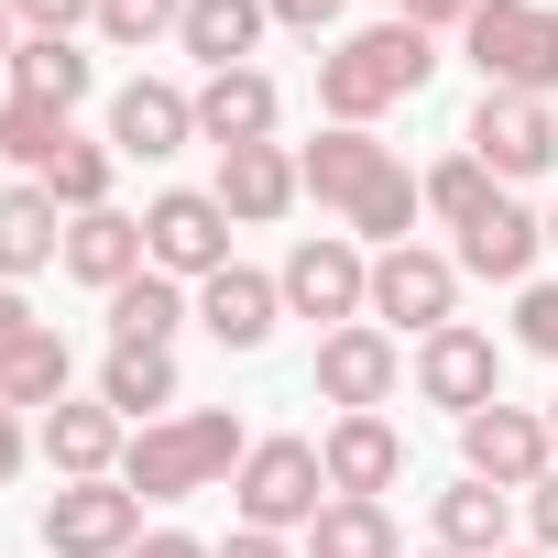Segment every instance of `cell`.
<instances>
[{"label": "cell", "mask_w": 558, "mask_h": 558, "mask_svg": "<svg viewBox=\"0 0 558 558\" xmlns=\"http://www.w3.org/2000/svg\"><path fill=\"white\" fill-rule=\"evenodd\" d=\"M241 460H252L241 416H230V405H197V416H154V427L121 449V482H132L143 504H186V493L230 482Z\"/></svg>", "instance_id": "obj_2"}, {"label": "cell", "mask_w": 558, "mask_h": 558, "mask_svg": "<svg viewBox=\"0 0 558 558\" xmlns=\"http://www.w3.org/2000/svg\"><path fill=\"white\" fill-rule=\"evenodd\" d=\"M307 558H405V536H395L384 504H340L329 493V514L307 525Z\"/></svg>", "instance_id": "obj_28"}, {"label": "cell", "mask_w": 558, "mask_h": 558, "mask_svg": "<svg viewBox=\"0 0 558 558\" xmlns=\"http://www.w3.org/2000/svg\"><path fill=\"white\" fill-rule=\"evenodd\" d=\"M45 558H132L143 547V493L110 471V482H56L45 493Z\"/></svg>", "instance_id": "obj_6"}, {"label": "cell", "mask_w": 558, "mask_h": 558, "mask_svg": "<svg viewBox=\"0 0 558 558\" xmlns=\"http://www.w3.org/2000/svg\"><path fill=\"white\" fill-rule=\"evenodd\" d=\"M274 34V0H186V23H175V45L219 77V66H252V45Z\"/></svg>", "instance_id": "obj_23"}, {"label": "cell", "mask_w": 558, "mask_h": 558, "mask_svg": "<svg viewBox=\"0 0 558 558\" xmlns=\"http://www.w3.org/2000/svg\"><path fill=\"white\" fill-rule=\"evenodd\" d=\"M493 197H504V186H493V165H482V154H449V165H427V208H438L449 230H471Z\"/></svg>", "instance_id": "obj_32"}, {"label": "cell", "mask_w": 558, "mask_h": 558, "mask_svg": "<svg viewBox=\"0 0 558 558\" xmlns=\"http://www.w3.org/2000/svg\"><path fill=\"white\" fill-rule=\"evenodd\" d=\"M45 263H66V208L23 175V186H0V286H23Z\"/></svg>", "instance_id": "obj_22"}, {"label": "cell", "mask_w": 558, "mask_h": 558, "mask_svg": "<svg viewBox=\"0 0 558 558\" xmlns=\"http://www.w3.org/2000/svg\"><path fill=\"white\" fill-rule=\"evenodd\" d=\"M110 175H121V154H110V143H88V132H77V143H66V154H56V165H45V175H34V186H45V197H56V208H66V219H88V208H110Z\"/></svg>", "instance_id": "obj_29"}, {"label": "cell", "mask_w": 558, "mask_h": 558, "mask_svg": "<svg viewBox=\"0 0 558 558\" xmlns=\"http://www.w3.org/2000/svg\"><path fill=\"white\" fill-rule=\"evenodd\" d=\"M351 0H274V34H329Z\"/></svg>", "instance_id": "obj_37"}, {"label": "cell", "mask_w": 558, "mask_h": 558, "mask_svg": "<svg viewBox=\"0 0 558 558\" xmlns=\"http://www.w3.org/2000/svg\"><path fill=\"white\" fill-rule=\"evenodd\" d=\"M547 241H558V208H547Z\"/></svg>", "instance_id": "obj_46"}, {"label": "cell", "mask_w": 558, "mask_h": 558, "mask_svg": "<svg viewBox=\"0 0 558 558\" xmlns=\"http://www.w3.org/2000/svg\"><path fill=\"white\" fill-rule=\"evenodd\" d=\"M384 12H405V0H384Z\"/></svg>", "instance_id": "obj_47"}, {"label": "cell", "mask_w": 558, "mask_h": 558, "mask_svg": "<svg viewBox=\"0 0 558 558\" xmlns=\"http://www.w3.org/2000/svg\"><path fill=\"white\" fill-rule=\"evenodd\" d=\"M230 208L208 197V186H165L154 208H143V252H154V274H175V286H208V274L230 263Z\"/></svg>", "instance_id": "obj_8"}, {"label": "cell", "mask_w": 558, "mask_h": 558, "mask_svg": "<svg viewBox=\"0 0 558 558\" xmlns=\"http://www.w3.org/2000/svg\"><path fill=\"white\" fill-rule=\"evenodd\" d=\"M88 56H77V34H23L12 45V99H45V110H77L88 99Z\"/></svg>", "instance_id": "obj_27"}, {"label": "cell", "mask_w": 558, "mask_h": 558, "mask_svg": "<svg viewBox=\"0 0 558 558\" xmlns=\"http://www.w3.org/2000/svg\"><path fill=\"white\" fill-rule=\"evenodd\" d=\"M99 405L132 427H154V416H175V351H132V340H110V362H99Z\"/></svg>", "instance_id": "obj_25"}, {"label": "cell", "mask_w": 558, "mask_h": 558, "mask_svg": "<svg viewBox=\"0 0 558 558\" xmlns=\"http://www.w3.org/2000/svg\"><path fill=\"white\" fill-rule=\"evenodd\" d=\"M186 318H197V296L175 286V274H154V263L110 296V340H132V351H175V329H186Z\"/></svg>", "instance_id": "obj_24"}, {"label": "cell", "mask_w": 558, "mask_h": 558, "mask_svg": "<svg viewBox=\"0 0 558 558\" xmlns=\"http://www.w3.org/2000/svg\"><path fill=\"white\" fill-rule=\"evenodd\" d=\"M504 536H514V493H493V482H449L438 493V547L449 558H504Z\"/></svg>", "instance_id": "obj_26"}, {"label": "cell", "mask_w": 558, "mask_h": 558, "mask_svg": "<svg viewBox=\"0 0 558 558\" xmlns=\"http://www.w3.org/2000/svg\"><path fill=\"white\" fill-rule=\"evenodd\" d=\"M274 318H286V286H274V274H252V263H219L208 286H197V329H208L219 351H263Z\"/></svg>", "instance_id": "obj_16"}, {"label": "cell", "mask_w": 558, "mask_h": 558, "mask_svg": "<svg viewBox=\"0 0 558 558\" xmlns=\"http://www.w3.org/2000/svg\"><path fill=\"white\" fill-rule=\"evenodd\" d=\"M296 175H307V197H318V208H340V219H351V208L395 175V143H373V132H340V121H329V132L296 154Z\"/></svg>", "instance_id": "obj_17"}, {"label": "cell", "mask_w": 558, "mask_h": 558, "mask_svg": "<svg viewBox=\"0 0 558 558\" xmlns=\"http://www.w3.org/2000/svg\"><path fill=\"white\" fill-rule=\"evenodd\" d=\"M66 143H77V121H66V110H45V99H0V154H12L23 175H45Z\"/></svg>", "instance_id": "obj_30"}, {"label": "cell", "mask_w": 558, "mask_h": 558, "mask_svg": "<svg viewBox=\"0 0 558 558\" xmlns=\"http://www.w3.org/2000/svg\"><path fill=\"white\" fill-rule=\"evenodd\" d=\"M286 318H329V329H362L373 318V252L351 241V230H307L296 252H286Z\"/></svg>", "instance_id": "obj_5"}, {"label": "cell", "mask_w": 558, "mask_h": 558, "mask_svg": "<svg viewBox=\"0 0 558 558\" xmlns=\"http://www.w3.org/2000/svg\"><path fill=\"white\" fill-rule=\"evenodd\" d=\"M471 12H482V0H405V23H416V34H460Z\"/></svg>", "instance_id": "obj_38"}, {"label": "cell", "mask_w": 558, "mask_h": 558, "mask_svg": "<svg viewBox=\"0 0 558 558\" xmlns=\"http://www.w3.org/2000/svg\"><path fill=\"white\" fill-rule=\"evenodd\" d=\"M143 263H154V252H143V219H132V208H88V219H66V274H77V286L121 296Z\"/></svg>", "instance_id": "obj_21"}, {"label": "cell", "mask_w": 558, "mask_h": 558, "mask_svg": "<svg viewBox=\"0 0 558 558\" xmlns=\"http://www.w3.org/2000/svg\"><path fill=\"white\" fill-rule=\"evenodd\" d=\"M460 471L493 482V493H536V482L558 471L547 405H482V416H460Z\"/></svg>", "instance_id": "obj_7"}, {"label": "cell", "mask_w": 558, "mask_h": 558, "mask_svg": "<svg viewBox=\"0 0 558 558\" xmlns=\"http://www.w3.org/2000/svg\"><path fill=\"white\" fill-rule=\"evenodd\" d=\"M395 384H405V351H395V329H329L318 340V405H340V416H384L395 405Z\"/></svg>", "instance_id": "obj_12"}, {"label": "cell", "mask_w": 558, "mask_h": 558, "mask_svg": "<svg viewBox=\"0 0 558 558\" xmlns=\"http://www.w3.org/2000/svg\"><path fill=\"white\" fill-rule=\"evenodd\" d=\"M230 504H241V525H263V536H307V525L329 514L318 438H252V460L230 471Z\"/></svg>", "instance_id": "obj_4"}, {"label": "cell", "mask_w": 558, "mask_h": 558, "mask_svg": "<svg viewBox=\"0 0 558 558\" xmlns=\"http://www.w3.org/2000/svg\"><path fill=\"white\" fill-rule=\"evenodd\" d=\"M186 143H197V88H175V77L110 88V154H121V165H165V154H186Z\"/></svg>", "instance_id": "obj_13"}, {"label": "cell", "mask_w": 558, "mask_h": 558, "mask_svg": "<svg viewBox=\"0 0 558 558\" xmlns=\"http://www.w3.org/2000/svg\"><path fill=\"white\" fill-rule=\"evenodd\" d=\"M12 23L23 34H77V23H99V0H12Z\"/></svg>", "instance_id": "obj_36"}, {"label": "cell", "mask_w": 558, "mask_h": 558, "mask_svg": "<svg viewBox=\"0 0 558 558\" xmlns=\"http://www.w3.org/2000/svg\"><path fill=\"white\" fill-rule=\"evenodd\" d=\"M66 373H77V362H66V340L45 329L23 362H0V405H12V416H23V405H66Z\"/></svg>", "instance_id": "obj_31"}, {"label": "cell", "mask_w": 558, "mask_h": 558, "mask_svg": "<svg viewBox=\"0 0 558 558\" xmlns=\"http://www.w3.org/2000/svg\"><path fill=\"white\" fill-rule=\"evenodd\" d=\"M121 416L99 405V395H66V405H45V460H56V482H110L121 471Z\"/></svg>", "instance_id": "obj_20"}, {"label": "cell", "mask_w": 558, "mask_h": 558, "mask_svg": "<svg viewBox=\"0 0 558 558\" xmlns=\"http://www.w3.org/2000/svg\"><path fill=\"white\" fill-rule=\"evenodd\" d=\"M482 88H514V99H558V12L547 0H482L460 23Z\"/></svg>", "instance_id": "obj_3"}, {"label": "cell", "mask_w": 558, "mask_h": 558, "mask_svg": "<svg viewBox=\"0 0 558 558\" xmlns=\"http://www.w3.org/2000/svg\"><path fill=\"white\" fill-rule=\"evenodd\" d=\"M132 558H208V547H197V536H186V525H154V536H143V547H132Z\"/></svg>", "instance_id": "obj_41"}, {"label": "cell", "mask_w": 558, "mask_h": 558, "mask_svg": "<svg viewBox=\"0 0 558 558\" xmlns=\"http://www.w3.org/2000/svg\"><path fill=\"white\" fill-rule=\"evenodd\" d=\"M547 438H558V395H547Z\"/></svg>", "instance_id": "obj_45"}, {"label": "cell", "mask_w": 558, "mask_h": 558, "mask_svg": "<svg viewBox=\"0 0 558 558\" xmlns=\"http://www.w3.org/2000/svg\"><path fill=\"white\" fill-rule=\"evenodd\" d=\"M318 471H329L340 504H384V493L405 482V427H395V416H329Z\"/></svg>", "instance_id": "obj_14"}, {"label": "cell", "mask_w": 558, "mask_h": 558, "mask_svg": "<svg viewBox=\"0 0 558 558\" xmlns=\"http://www.w3.org/2000/svg\"><path fill=\"white\" fill-rule=\"evenodd\" d=\"M514 340H525L536 362H558V286H525V296H514Z\"/></svg>", "instance_id": "obj_34"}, {"label": "cell", "mask_w": 558, "mask_h": 558, "mask_svg": "<svg viewBox=\"0 0 558 558\" xmlns=\"http://www.w3.org/2000/svg\"><path fill=\"white\" fill-rule=\"evenodd\" d=\"M460 318V263L449 252H427V241H395V252H373V329H449Z\"/></svg>", "instance_id": "obj_10"}, {"label": "cell", "mask_w": 558, "mask_h": 558, "mask_svg": "<svg viewBox=\"0 0 558 558\" xmlns=\"http://www.w3.org/2000/svg\"><path fill=\"white\" fill-rule=\"evenodd\" d=\"M12 471H23V416L0 405V482H12Z\"/></svg>", "instance_id": "obj_42"}, {"label": "cell", "mask_w": 558, "mask_h": 558, "mask_svg": "<svg viewBox=\"0 0 558 558\" xmlns=\"http://www.w3.org/2000/svg\"><path fill=\"white\" fill-rule=\"evenodd\" d=\"M416 395H427V405H449V416L504 405V351H493V329H471V318L427 329V340H416Z\"/></svg>", "instance_id": "obj_11"}, {"label": "cell", "mask_w": 558, "mask_h": 558, "mask_svg": "<svg viewBox=\"0 0 558 558\" xmlns=\"http://www.w3.org/2000/svg\"><path fill=\"white\" fill-rule=\"evenodd\" d=\"M427 558H449V547H427Z\"/></svg>", "instance_id": "obj_48"}, {"label": "cell", "mask_w": 558, "mask_h": 558, "mask_svg": "<svg viewBox=\"0 0 558 558\" xmlns=\"http://www.w3.org/2000/svg\"><path fill=\"white\" fill-rule=\"evenodd\" d=\"M460 154H482V165H493V186H525V175H547V165H558V99L482 88V110H471Z\"/></svg>", "instance_id": "obj_9"}, {"label": "cell", "mask_w": 558, "mask_h": 558, "mask_svg": "<svg viewBox=\"0 0 558 558\" xmlns=\"http://www.w3.org/2000/svg\"><path fill=\"white\" fill-rule=\"evenodd\" d=\"M45 329H56V318H34V296H23V286H0V362H23Z\"/></svg>", "instance_id": "obj_35"}, {"label": "cell", "mask_w": 558, "mask_h": 558, "mask_svg": "<svg viewBox=\"0 0 558 558\" xmlns=\"http://www.w3.org/2000/svg\"><path fill=\"white\" fill-rule=\"evenodd\" d=\"M536 252H547V219L525 208V197H493L471 230H460V274H493V286H525V274H536Z\"/></svg>", "instance_id": "obj_19"}, {"label": "cell", "mask_w": 558, "mask_h": 558, "mask_svg": "<svg viewBox=\"0 0 558 558\" xmlns=\"http://www.w3.org/2000/svg\"><path fill=\"white\" fill-rule=\"evenodd\" d=\"M438 77V34H416L405 12H384V23H362L351 45H329L318 56V110L340 121V132H373L395 99H416Z\"/></svg>", "instance_id": "obj_1"}, {"label": "cell", "mask_w": 558, "mask_h": 558, "mask_svg": "<svg viewBox=\"0 0 558 558\" xmlns=\"http://www.w3.org/2000/svg\"><path fill=\"white\" fill-rule=\"evenodd\" d=\"M525 525H536V547H547V558H558V471H547V482H536V493H525Z\"/></svg>", "instance_id": "obj_40"}, {"label": "cell", "mask_w": 558, "mask_h": 558, "mask_svg": "<svg viewBox=\"0 0 558 558\" xmlns=\"http://www.w3.org/2000/svg\"><path fill=\"white\" fill-rule=\"evenodd\" d=\"M241 230H263V219H286L296 197H307V175H296V154L286 143H241V154H219V186H208Z\"/></svg>", "instance_id": "obj_18"}, {"label": "cell", "mask_w": 558, "mask_h": 558, "mask_svg": "<svg viewBox=\"0 0 558 558\" xmlns=\"http://www.w3.org/2000/svg\"><path fill=\"white\" fill-rule=\"evenodd\" d=\"M208 558H296V547H286V536H263V525H230Z\"/></svg>", "instance_id": "obj_39"}, {"label": "cell", "mask_w": 558, "mask_h": 558, "mask_svg": "<svg viewBox=\"0 0 558 558\" xmlns=\"http://www.w3.org/2000/svg\"><path fill=\"white\" fill-rule=\"evenodd\" d=\"M504 558H547V547H504Z\"/></svg>", "instance_id": "obj_44"}, {"label": "cell", "mask_w": 558, "mask_h": 558, "mask_svg": "<svg viewBox=\"0 0 558 558\" xmlns=\"http://www.w3.org/2000/svg\"><path fill=\"white\" fill-rule=\"evenodd\" d=\"M186 23V0H99V34L110 45H154V34H175Z\"/></svg>", "instance_id": "obj_33"}, {"label": "cell", "mask_w": 558, "mask_h": 558, "mask_svg": "<svg viewBox=\"0 0 558 558\" xmlns=\"http://www.w3.org/2000/svg\"><path fill=\"white\" fill-rule=\"evenodd\" d=\"M12 45H23V34H12V0H0V66H12Z\"/></svg>", "instance_id": "obj_43"}, {"label": "cell", "mask_w": 558, "mask_h": 558, "mask_svg": "<svg viewBox=\"0 0 558 558\" xmlns=\"http://www.w3.org/2000/svg\"><path fill=\"white\" fill-rule=\"evenodd\" d=\"M274 121H286V88H274L263 66H219V77H197V143L241 154V143H274Z\"/></svg>", "instance_id": "obj_15"}]
</instances>
